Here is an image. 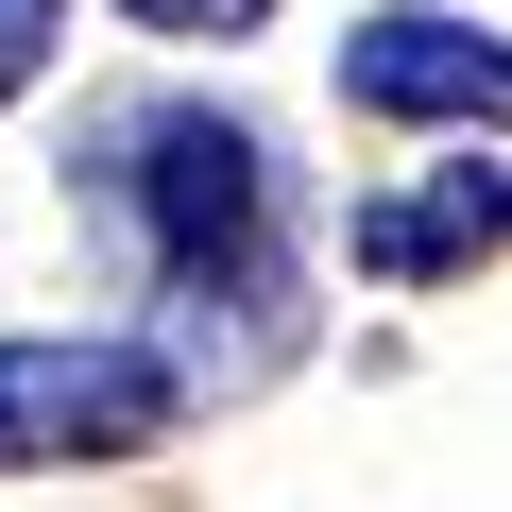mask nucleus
Here are the masks:
<instances>
[{
    "label": "nucleus",
    "instance_id": "nucleus-6",
    "mask_svg": "<svg viewBox=\"0 0 512 512\" xmlns=\"http://www.w3.org/2000/svg\"><path fill=\"white\" fill-rule=\"evenodd\" d=\"M120 18H137V35H205V52H222V35L274 18V0H120Z\"/></svg>",
    "mask_w": 512,
    "mask_h": 512
},
{
    "label": "nucleus",
    "instance_id": "nucleus-1",
    "mask_svg": "<svg viewBox=\"0 0 512 512\" xmlns=\"http://www.w3.org/2000/svg\"><path fill=\"white\" fill-rule=\"evenodd\" d=\"M86 205L137 239V274L171 308H274L291 291V222H274V137L222 103H137L86 137Z\"/></svg>",
    "mask_w": 512,
    "mask_h": 512
},
{
    "label": "nucleus",
    "instance_id": "nucleus-5",
    "mask_svg": "<svg viewBox=\"0 0 512 512\" xmlns=\"http://www.w3.org/2000/svg\"><path fill=\"white\" fill-rule=\"evenodd\" d=\"M52 52H69V0H0V103L52 86Z\"/></svg>",
    "mask_w": 512,
    "mask_h": 512
},
{
    "label": "nucleus",
    "instance_id": "nucleus-4",
    "mask_svg": "<svg viewBox=\"0 0 512 512\" xmlns=\"http://www.w3.org/2000/svg\"><path fill=\"white\" fill-rule=\"evenodd\" d=\"M478 256H512V171H495V154L359 205V274H376V291H444V274H478Z\"/></svg>",
    "mask_w": 512,
    "mask_h": 512
},
{
    "label": "nucleus",
    "instance_id": "nucleus-3",
    "mask_svg": "<svg viewBox=\"0 0 512 512\" xmlns=\"http://www.w3.org/2000/svg\"><path fill=\"white\" fill-rule=\"evenodd\" d=\"M342 103L410 120V137H512V35L444 18V0H393V18L342 35Z\"/></svg>",
    "mask_w": 512,
    "mask_h": 512
},
{
    "label": "nucleus",
    "instance_id": "nucleus-2",
    "mask_svg": "<svg viewBox=\"0 0 512 512\" xmlns=\"http://www.w3.org/2000/svg\"><path fill=\"white\" fill-rule=\"evenodd\" d=\"M188 427V359L120 325H35L0 342V478H103Z\"/></svg>",
    "mask_w": 512,
    "mask_h": 512
}]
</instances>
